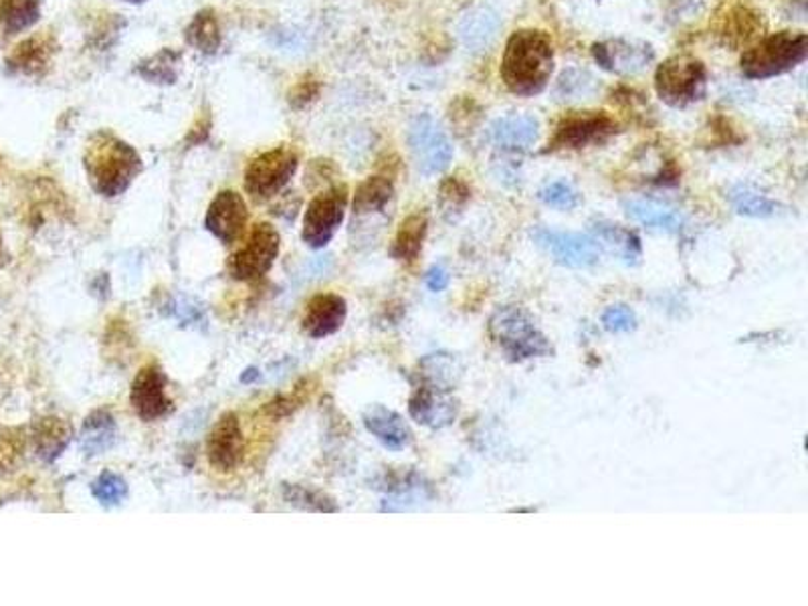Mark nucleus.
<instances>
[{"label":"nucleus","instance_id":"nucleus-9","mask_svg":"<svg viewBox=\"0 0 808 606\" xmlns=\"http://www.w3.org/2000/svg\"><path fill=\"white\" fill-rule=\"evenodd\" d=\"M348 191L346 186H332L325 193L318 194L304 215L302 238L311 249H323L346 217Z\"/></svg>","mask_w":808,"mask_h":606},{"label":"nucleus","instance_id":"nucleus-18","mask_svg":"<svg viewBox=\"0 0 808 606\" xmlns=\"http://www.w3.org/2000/svg\"><path fill=\"white\" fill-rule=\"evenodd\" d=\"M540 136L538 119L524 114H512L496 119L489 128V140L493 146L505 152H524L529 150Z\"/></svg>","mask_w":808,"mask_h":606},{"label":"nucleus","instance_id":"nucleus-10","mask_svg":"<svg viewBox=\"0 0 808 606\" xmlns=\"http://www.w3.org/2000/svg\"><path fill=\"white\" fill-rule=\"evenodd\" d=\"M531 237L560 266L585 269V267L599 263L601 247L597 238L588 237L582 233L556 231L548 227H538L531 233Z\"/></svg>","mask_w":808,"mask_h":606},{"label":"nucleus","instance_id":"nucleus-7","mask_svg":"<svg viewBox=\"0 0 808 606\" xmlns=\"http://www.w3.org/2000/svg\"><path fill=\"white\" fill-rule=\"evenodd\" d=\"M299 166L297 152L287 146L269 150L253 158L245 170V189L257 201H269L290 184Z\"/></svg>","mask_w":808,"mask_h":606},{"label":"nucleus","instance_id":"nucleus-33","mask_svg":"<svg viewBox=\"0 0 808 606\" xmlns=\"http://www.w3.org/2000/svg\"><path fill=\"white\" fill-rule=\"evenodd\" d=\"M762 29H765L762 18L748 11V9L740 7V9H734L730 16L726 18L723 37L730 44L748 43L752 39H756V35Z\"/></svg>","mask_w":808,"mask_h":606},{"label":"nucleus","instance_id":"nucleus-17","mask_svg":"<svg viewBox=\"0 0 808 606\" xmlns=\"http://www.w3.org/2000/svg\"><path fill=\"white\" fill-rule=\"evenodd\" d=\"M348 306L344 297L336 294H320L309 299L306 313L302 318V327L313 340H322L336 334L346 322Z\"/></svg>","mask_w":808,"mask_h":606},{"label":"nucleus","instance_id":"nucleus-21","mask_svg":"<svg viewBox=\"0 0 808 606\" xmlns=\"http://www.w3.org/2000/svg\"><path fill=\"white\" fill-rule=\"evenodd\" d=\"M500 27V16L496 11L487 7H475L461 18L459 39L471 53H484L496 41Z\"/></svg>","mask_w":808,"mask_h":606},{"label":"nucleus","instance_id":"nucleus-35","mask_svg":"<svg viewBox=\"0 0 808 606\" xmlns=\"http://www.w3.org/2000/svg\"><path fill=\"white\" fill-rule=\"evenodd\" d=\"M419 376L426 385L443 386L449 388L453 385L457 376L456 360L447 354L426 356L419 366ZM451 390V388H449Z\"/></svg>","mask_w":808,"mask_h":606},{"label":"nucleus","instance_id":"nucleus-41","mask_svg":"<svg viewBox=\"0 0 808 606\" xmlns=\"http://www.w3.org/2000/svg\"><path fill=\"white\" fill-rule=\"evenodd\" d=\"M470 198V189L457 180V178H449L445 180L441 186V203L443 207L447 210H453V208L463 207V203Z\"/></svg>","mask_w":808,"mask_h":606},{"label":"nucleus","instance_id":"nucleus-4","mask_svg":"<svg viewBox=\"0 0 808 606\" xmlns=\"http://www.w3.org/2000/svg\"><path fill=\"white\" fill-rule=\"evenodd\" d=\"M807 35L782 30L749 47L742 55L740 67L748 79H768L791 72L807 60Z\"/></svg>","mask_w":808,"mask_h":606},{"label":"nucleus","instance_id":"nucleus-42","mask_svg":"<svg viewBox=\"0 0 808 606\" xmlns=\"http://www.w3.org/2000/svg\"><path fill=\"white\" fill-rule=\"evenodd\" d=\"M302 402H304L302 388L295 386L294 392L283 395V397H278V399L267 402L265 413L269 414V416H273V418H283V416L294 413L295 409H297Z\"/></svg>","mask_w":808,"mask_h":606},{"label":"nucleus","instance_id":"nucleus-1","mask_svg":"<svg viewBox=\"0 0 808 606\" xmlns=\"http://www.w3.org/2000/svg\"><path fill=\"white\" fill-rule=\"evenodd\" d=\"M552 72L554 47L546 33L522 29L508 39L501 60V79L512 93L522 98L542 93Z\"/></svg>","mask_w":808,"mask_h":606},{"label":"nucleus","instance_id":"nucleus-15","mask_svg":"<svg viewBox=\"0 0 808 606\" xmlns=\"http://www.w3.org/2000/svg\"><path fill=\"white\" fill-rule=\"evenodd\" d=\"M409 413L423 427L445 429L456 423L459 404L449 395V388L423 383L412 392Z\"/></svg>","mask_w":808,"mask_h":606},{"label":"nucleus","instance_id":"nucleus-45","mask_svg":"<svg viewBox=\"0 0 808 606\" xmlns=\"http://www.w3.org/2000/svg\"><path fill=\"white\" fill-rule=\"evenodd\" d=\"M124 2H130V4H140V2H146V0H124Z\"/></svg>","mask_w":808,"mask_h":606},{"label":"nucleus","instance_id":"nucleus-29","mask_svg":"<svg viewBox=\"0 0 808 606\" xmlns=\"http://www.w3.org/2000/svg\"><path fill=\"white\" fill-rule=\"evenodd\" d=\"M41 16V0H2L0 27L7 35L30 29Z\"/></svg>","mask_w":808,"mask_h":606},{"label":"nucleus","instance_id":"nucleus-12","mask_svg":"<svg viewBox=\"0 0 808 606\" xmlns=\"http://www.w3.org/2000/svg\"><path fill=\"white\" fill-rule=\"evenodd\" d=\"M166 386L168 378L158 364H148L138 372L130 390V402L142 421H161L175 409V402L166 395Z\"/></svg>","mask_w":808,"mask_h":606},{"label":"nucleus","instance_id":"nucleus-36","mask_svg":"<svg viewBox=\"0 0 808 606\" xmlns=\"http://www.w3.org/2000/svg\"><path fill=\"white\" fill-rule=\"evenodd\" d=\"M91 493L103 507H114L126 500L128 495V483L121 475L114 472H103L93 483H91Z\"/></svg>","mask_w":808,"mask_h":606},{"label":"nucleus","instance_id":"nucleus-3","mask_svg":"<svg viewBox=\"0 0 808 606\" xmlns=\"http://www.w3.org/2000/svg\"><path fill=\"white\" fill-rule=\"evenodd\" d=\"M489 336L512 362H526L552 352V344L531 315L517 306H505L491 315Z\"/></svg>","mask_w":808,"mask_h":606},{"label":"nucleus","instance_id":"nucleus-34","mask_svg":"<svg viewBox=\"0 0 808 606\" xmlns=\"http://www.w3.org/2000/svg\"><path fill=\"white\" fill-rule=\"evenodd\" d=\"M178 60L180 55L177 51L162 49L161 53H156L154 57L142 61V65L138 67V74L152 83H175Z\"/></svg>","mask_w":808,"mask_h":606},{"label":"nucleus","instance_id":"nucleus-44","mask_svg":"<svg viewBox=\"0 0 808 606\" xmlns=\"http://www.w3.org/2000/svg\"><path fill=\"white\" fill-rule=\"evenodd\" d=\"M9 259H7V253L2 249V237H0V267L4 266Z\"/></svg>","mask_w":808,"mask_h":606},{"label":"nucleus","instance_id":"nucleus-13","mask_svg":"<svg viewBox=\"0 0 808 606\" xmlns=\"http://www.w3.org/2000/svg\"><path fill=\"white\" fill-rule=\"evenodd\" d=\"M208 463L222 474H231L245 457V437L235 413L222 414L206 439Z\"/></svg>","mask_w":808,"mask_h":606},{"label":"nucleus","instance_id":"nucleus-43","mask_svg":"<svg viewBox=\"0 0 808 606\" xmlns=\"http://www.w3.org/2000/svg\"><path fill=\"white\" fill-rule=\"evenodd\" d=\"M451 282V275L449 271L443 266H433L426 271L425 283L426 287L435 294H439L443 289H447V285Z\"/></svg>","mask_w":808,"mask_h":606},{"label":"nucleus","instance_id":"nucleus-27","mask_svg":"<svg viewBox=\"0 0 808 606\" xmlns=\"http://www.w3.org/2000/svg\"><path fill=\"white\" fill-rule=\"evenodd\" d=\"M599 79L587 69L570 67L556 81L554 88V98L559 102H582V100H592L599 91Z\"/></svg>","mask_w":808,"mask_h":606},{"label":"nucleus","instance_id":"nucleus-23","mask_svg":"<svg viewBox=\"0 0 808 606\" xmlns=\"http://www.w3.org/2000/svg\"><path fill=\"white\" fill-rule=\"evenodd\" d=\"M30 439H33L35 453L39 455V459H43L44 463H53L72 443L74 429L60 416H43L35 421Z\"/></svg>","mask_w":808,"mask_h":606},{"label":"nucleus","instance_id":"nucleus-28","mask_svg":"<svg viewBox=\"0 0 808 606\" xmlns=\"http://www.w3.org/2000/svg\"><path fill=\"white\" fill-rule=\"evenodd\" d=\"M426 227H428V221H426L425 212H414L411 217H407L400 224L395 243H393V252H390L393 257L402 259V261H412L423 249Z\"/></svg>","mask_w":808,"mask_h":606},{"label":"nucleus","instance_id":"nucleus-39","mask_svg":"<svg viewBox=\"0 0 808 606\" xmlns=\"http://www.w3.org/2000/svg\"><path fill=\"white\" fill-rule=\"evenodd\" d=\"M603 325L604 330L611 334H629L632 330H637V313L625 304L611 306L604 310Z\"/></svg>","mask_w":808,"mask_h":606},{"label":"nucleus","instance_id":"nucleus-19","mask_svg":"<svg viewBox=\"0 0 808 606\" xmlns=\"http://www.w3.org/2000/svg\"><path fill=\"white\" fill-rule=\"evenodd\" d=\"M55 51H57V43L53 35L49 33L33 35L27 41L16 44L15 51L9 57V69L13 74L39 77L47 72Z\"/></svg>","mask_w":808,"mask_h":606},{"label":"nucleus","instance_id":"nucleus-16","mask_svg":"<svg viewBox=\"0 0 808 606\" xmlns=\"http://www.w3.org/2000/svg\"><path fill=\"white\" fill-rule=\"evenodd\" d=\"M592 55L603 69L617 75L641 74L655 57L649 44L625 39L597 43L592 47Z\"/></svg>","mask_w":808,"mask_h":606},{"label":"nucleus","instance_id":"nucleus-20","mask_svg":"<svg viewBox=\"0 0 808 606\" xmlns=\"http://www.w3.org/2000/svg\"><path fill=\"white\" fill-rule=\"evenodd\" d=\"M367 427L390 451H402L412 443V430L407 421L383 404H372L364 413Z\"/></svg>","mask_w":808,"mask_h":606},{"label":"nucleus","instance_id":"nucleus-32","mask_svg":"<svg viewBox=\"0 0 808 606\" xmlns=\"http://www.w3.org/2000/svg\"><path fill=\"white\" fill-rule=\"evenodd\" d=\"M27 433L23 427H0V477L15 474L25 459Z\"/></svg>","mask_w":808,"mask_h":606},{"label":"nucleus","instance_id":"nucleus-31","mask_svg":"<svg viewBox=\"0 0 808 606\" xmlns=\"http://www.w3.org/2000/svg\"><path fill=\"white\" fill-rule=\"evenodd\" d=\"M730 201H732L735 212L744 215V217L766 219V217H774L779 212L777 201L768 198L766 194L758 193L752 186H735L734 191L730 193Z\"/></svg>","mask_w":808,"mask_h":606},{"label":"nucleus","instance_id":"nucleus-5","mask_svg":"<svg viewBox=\"0 0 808 606\" xmlns=\"http://www.w3.org/2000/svg\"><path fill=\"white\" fill-rule=\"evenodd\" d=\"M706 65L690 55H676L663 61L655 74L657 95L671 107H688L706 95Z\"/></svg>","mask_w":808,"mask_h":606},{"label":"nucleus","instance_id":"nucleus-14","mask_svg":"<svg viewBox=\"0 0 808 606\" xmlns=\"http://www.w3.org/2000/svg\"><path fill=\"white\" fill-rule=\"evenodd\" d=\"M249 219V210L241 194L235 191H222L215 196L206 210L205 227L213 237L219 238L222 245H233L243 237Z\"/></svg>","mask_w":808,"mask_h":606},{"label":"nucleus","instance_id":"nucleus-24","mask_svg":"<svg viewBox=\"0 0 808 606\" xmlns=\"http://www.w3.org/2000/svg\"><path fill=\"white\" fill-rule=\"evenodd\" d=\"M118 441V425L116 418L110 411H93L84 421V427L79 433V447L88 457L102 455L110 451Z\"/></svg>","mask_w":808,"mask_h":606},{"label":"nucleus","instance_id":"nucleus-22","mask_svg":"<svg viewBox=\"0 0 808 606\" xmlns=\"http://www.w3.org/2000/svg\"><path fill=\"white\" fill-rule=\"evenodd\" d=\"M623 207L632 221L641 222L655 231L679 233L685 227V217L676 207L653 198H631L625 201Z\"/></svg>","mask_w":808,"mask_h":606},{"label":"nucleus","instance_id":"nucleus-2","mask_svg":"<svg viewBox=\"0 0 808 606\" xmlns=\"http://www.w3.org/2000/svg\"><path fill=\"white\" fill-rule=\"evenodd\" d=\"M84 164L91 189L103 198L126 193L142 170L140 154L110 132H98L89 140Z\"/></svg>","mask_w":808,"mask_h":606},{"label":"nucleus","instance_id":"nucleus-6","mask_svg":"<svg viewBox=\"0 0 808 606\" xmlns=\"http://www.w3.org/2000/svg\"><path fill=\"white\" fill-rule=\"evenodd\" d=\"M281 238L269 222H257L249 238L227 261V271L236 282H255L269 273L280 255Z\"/></svg>","mask_w":808,"mask_h":606},{"label":"nucleus","instance_id":"nucleus-30","mask_svg":"<svg viewBox=\"0 0 808 606\" xmlns=\"http://www.w3.org/2000/svg\"><path fill=\"white\" fill-rule=\"evenodd\" d=\"M184 37L189 44L198 49L201 53H206V55L217 53V49L221 47V29H219V21H217L215 11L205 9L194 16L191 25L187 27Z\"/></svg>","mask_w":808,"mask_h":606},{"label":"nucleus","instance_id":"nucleus-25","mask_svg":"<svg viewBox=\"0 0 808 606\" xmlns=\"http://www.w3.org/2000/svg\"><path fill=\"white\" fill-rule=\"evenodd\" d=\"M395 198V184L388 177H370L354 194L352 210L356 219L383 215Z\"/></svg>","mask_w":808,"mask_h":606},{"label":"nucleus","instance_id":"nucleus-26","mask_svg":"<svg viewBox=\"0 0 808 606\" xmlns=\"http://www.w3.org/2000/svg\"><path fill=\"white\" fill-rule=\"evenodd\" d=\"M594 238L627 266H634L641 259V238L629 229H623L613 222H597Z\"/></svg>","mask_w":808,"mask_h":606},{"label":"nucleus","instance_id":"nucleus-11","mask_svg":"<svg viewBox=\"0 0 808 606\" xmlns=\"http://www.w3.org/2000/svg\"><path fill=\"white\" fill-rule=\"evenodd\" d=\"M615 132V119L608 118L604 112H585L560 121L550 150L585 149L590 144H601Z\"/></svg>","mask_w":808,"mask_h":606},{"label":"nucleus","instance_id":"nucleus-40","mask_svg":"<svg viewBox=\"0 0 808 606\" xmlns=\"http://www.w3.org/2000/svg\"><path fill=\"white\" fill-rule=\"evenodd\" d=\"M318 93H320V83H318V79H316L313 75H306V77H302V79L295 83V88L292 89V93H290V104L294 105L295 109H302V107H306L309 102H313V100L318 98Z\"/></svg>","mask_w":808,"mask_h":606},{"label":"nucleus","instance_id":"nucleus-8","mask_svg":"<svg viewBox=\"0 0 808 606\" xmlns=\"http://www.w3.org/2000/svg\"><path fill=\"white\" fill-rule=\"evenodd\" d=\"M409 146L416 168L425 177L441 175L453 160V144L441 124L428 114L412 119L409 128Z\"/></svg>","mask_w":808,"mask_h":606},{"label":"nucleus","instance_id":"nucleus-37","mask_svg":"<svg viewBox=\"0 0 808 606\" xmlns=\"http://www.w3.org/2000/svg\"><path fill=\"white\" fill-rule=\"evenodd\" d=\"M283 498L292 503V505H295V507L309 510V512H336V505L332 503V500L325 498V495H322L316 489L302 488V486L287 483L283 488Z\"/></svg>","mask_w":808,"mask_h":606},{"label":"nucleus","instance_id":"nucleus-38","mask_svg":"<svg viewBox=\"0 0 808 606\" xmlns=\"http://www.w3.org/2000/svg\"><path fill=\"white\" fill-rule=\"evenodd\" d=\"M540 201L548 207L560 208V210H573L580 205V194L566 180H556L540 189Z\"/></svg>","mask_w":808,"mask_h":606}]
</instances>
